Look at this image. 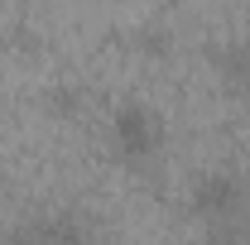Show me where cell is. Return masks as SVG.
Returning <instances> with one entry per match:
<instances>
[{
	"label": "cell",
	"instance_id": "cell-1",
	"mask_svg": "<svg viewBox=\"0 0 250 245\" xmlns=\"http://www.w3.org/2000/svg\"><path fill=\"white\" fill-rule=\"evenodd\" d=\"M111 135H116V149L121 159H149L159 144V121L149 106H140V101H125L121 111L111 116Z\"/></svg>",
	"mask_w": 250,
	"mask_h": 245
},
{
	"label": "cell",
	"instance_id": "cell-2",
	"mask_svg": "<svg viewBox=\"0 0 250 245\" xmlns=\"http://www.w3.org/2000/svg\"><path fill=\"white\" fill-rule=\"evenodd\" d=\"M241 197H246V187H241V178H231V173H207L202 183L192 187V207L202 216H231L241 207Z\"/></svg>",
	"mask_w": 250,
	"mask_h": 245
},
{
	"label": "cell",
	"instance_id": "cell-3",
	"mask_svg": "<svg viewBox=\"0 0 250 245\" xmlns=\"http://www.w3.org/2000/svg\"><path fill=\"white\" fill-rule=\"evenodd\" d=\"M221 72H226L236 87H250V39L236 43L231 53H221Z\"/></svg>",
	"mask_w": 250,
	"mask_h": 245
},
{
	"label": "cell",
	"instance_id": "cell-4",
	"mask_svg": "<svg viewBox=\"0 0 250 245\" xmlns=\"http://www.w3.org/2000/svg\"><path fill=\"white\" fill-rule=\"evenodd\" d=\"M48 106H53V111H62V116H67V111L77 106V92H72V87H58V92L48 96Z\"/></svg>",
	"mask_w": 250,
	"mask_h": 245
}]
</instances>
